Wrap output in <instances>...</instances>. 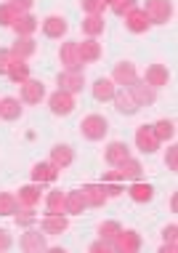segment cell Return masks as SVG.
Wrapping results in <instances>:
<instances>
[{
	"label": "cell",
	"mask_w": 178,
	"mask_h": 253,
	"mask_svg": "<svg viewBox=\"0 0 178 253\" xmlns=\"http://www.w3.org/2000/svg\"><path fill=\"white\" fill-rule=\"evenodd\" d=\"M80 133H83L88 141H101L109 133V123H107L104 115H88V118H83V123H80Z\"/></svg>",
	"instance_id": "6da1fadb"
},
{
	"label": "cell",
	"mask_w": 178,
	"mask_h": 253,
	"mask_svg": "<svg viewBox=\"0 0 178 253\" xmlns=\"http://www.w3.org/2000/svg\"><path fill=\"white\" fill-rule=\"evenodd\" d=\"M143 13L152 24H168L173 19V0H146Z\"/></svg>",
	"instance_id": "7a4b0ae2"
},
{
	"label": "cell",
	"mask_w": 178,
	"mask_h": 253,
	"mask_svg": "<svg viewBox=\"0 0 178 253\" xmlns=\"http://www.w3.org/2000/svg\"><path fill=\"white\" fill-rule=\"evenodd\" d=\"M128 93H131V99L136 101L139 107H152L154 101H157V88H152V85H146L143 80H133L131 85L125 88Z\"/></svg>",
	"instance_id": "3957f363"
},
{
	"label": "cell",
	"mask_w": 178,
	"mask_h": 253,
	"mask_svg": "<svg viewBox=\"0 0 178 253\" xmlns=\"http://www.w3.org/2000/svg\"><path fill=\"white\" fill-rule=\"evenodd\" d=\"M48 107H51V112L53 115H59V118H67V115H72L74 112V93H67V91H59L56 93H51V99H48Z\"/></svg>",
	"instance_id": "277c9868"
},
{
	"label": "cell",
	"mask_w": 178,
	"mask_h": 253,
	"mask_svg": "<svg viewBox=\"0 0 178 253\" xmlns=\"http://www.w3.org/2000/svg\"><path fill=\"white\" fill-rule=\"evenodd\" d=\"M59 59H61V64H64V70H70V72H83V64H85V61L80 59V51H77V43H74V40H70V43L61 45Z\"/></svg>",
	"instance_id": "5b68a950"
},
{
	"label": "cell",
	"mask_w": 178,
	"mask_h": 253,
	"mask_svg": "<svg viewBox=\"0 0 178 253\" xmlns=\"http://www.w3.org/2000/svg\"><path fill=\"white\" fill-rule=\"evenodd\" d=\"M112 245L117 253H136L141 251V235L133 229H120V235L112 240Z\"/></svg>",
	"instance_id": "8992f818"
},
{
	"label": "cell",
	"mask_w": 178,
	"mask_h": 253,
	"mask_svg": "<svg viewBox=\"0 0 178 253\" xmlns=\"http://www.w3.org/2000/svg\"><path fill=\"white\" fill-rule=\"evenodd\" d=\"M125 16V27L128 32H133V35H143V32L152 27V22H149V16L143 13V8H139V5H133L128 13H122Z\"/></svg>",
	"instance_id": "52a82bcc"
},
{
	"label": "cell",
	"mask_w": 178,
	"mask_h": 253,
	"mask_svg": "<svg viewBox=\"0 0 178 253\" xmlns=\"http://www.w3.org/2000/svg\"><path fill=\"white\" fill-rule=\"evenodd\" d=\"M112 80L114 85H131L133 80H139V72H136V64L133 61H117V64H114V70H112Z\"/></svg>",
	"instance_id": "ba28073f"
},
{
	"label": "cell",
	"mask_w": 178,
	"mask_h": 253,
	"mask_svg": "<svg viewBox=\"0 0 178 253\" xmlns=\"http://www.w3.org/2000/svg\"><path fill=\"white\" fill-rule=\"evenodd\" d=\"M136 147H139L143 155H154L157 149H160V141H157L152 126H139L136 128Z\"/></svg>",
	"instance_id": "9c48e42d"
},
{
	"label": "cell",
	"mask_w": 178,
	"mask_h": 253,
	"mask_svg": "<svg viewBox=\"0 0 178 253\" xmlns=\"http://www.w3.org/2000/svg\"><path fill=\"white\" fill-rule=\"evenodd\" d=\"M37 27H40V22L32 16L30 11H27V13H19V16L13 19L11 30L16 32V38H32V35L37 32Z\"/></svg>",
	"instance_id": "30bf717a"
},
{
	"label": "cell",
	"mask_w": 178,
	"mask_h": 253,
	"mask_svg": "<svg viewBox=\"0 0 178 253\" xmlns=\"http://www.w3.org/2000/svg\"><path fill=\"white\" fill-rule=\"evenodd\" d=\"M83 85H85V75L83 72L64 70L59 75V88H61V91H67V93H80V91H83Z\"/></svg>",
	"instance_id": "8fae6325"
},
{
	"label": "cell",
	"mask_w": 178,
	"mask_h": 253,
	"mask_svg": "<svg viewBox=\"0 0 178 253\" xmlns=\"http://www.w3.org/2000/svg\"><path fill=\"white\" fill-rule=\"evenodd\" d=\"M45 99V85L40 83V80H24L22 83V101L27 104H40V101Z\"/></svg>",
	"instance_id": "7c38bea8"
},
{
	"label": "cell",
	"mask_w": 178,
	"mask_h": 253,
	"mask_svg": "<svg viewBox=\"0 0 178 253\" xmlns=\"http://www.w3.org/2000/svg\"><path fill=\"white\" fill-rule=\"evenodd\" d=\"M40 227H43L45 235H61V232H67V227H70V218L64 213H45Z\"/></svg>",
	"instance_id": "4fadbf2b"
},
{
	"label": "cell",
	"mask_w": 178,
	"mask_h": 253,
	"mask_svg": "<svg viewBox=\"0 0 178 253\" xmlns=\"http://www.w3.org/2000/svg\"><path fill=\"white\" fill-rule=\"evenodd\" d=\"M67 30H70V24H67L64 16H48L43 19V35L51 38V40H59L67 35Z\"/></svg>",
	"instance_id": "5bb4252c"
},
{
	"label": "cell",
	"mask_w": 178,
	"mask_h": 253,
	"mask_svg": "<svg viewBox=\"0 0 178 253\" xmlns=\"http://www.w3.org/2000/svg\"><path fill=\"white\" fill-rule=\"evenodd\" d=\"M22 251L27 253H40V251H48V243H45V235H40L37 229H27L22 235Z\"/></svg>",
	"instance_id": "9a60e30c"
},
{
	"label": "cell",
	"mask_w": 178,
	"mask_h": 253,
	"mask_svg": "<svg viewBox=\"0 0 178 253\" xmlns=\"http://www.w3.org/2000/svg\"><path fill=\"white\" fill-rule=\"evenodd\" d=\"M80 192L85 197V205H91V208H104V203L109 200L104 192V184H85Z\"/></svg>",
	"instance_id": "2e32d148"
},
{
	"label": "cell",
	"mask_w": 178,
	"mask_h": 253,
	"mask_svg": "<svg viewBox=\"0 0 178 253\" xmlns=\"http://www.w3.org/2000/svg\"><path fill=\"white\" fill-rule=\"evenodd\" d=\"M128 157H131V147H128L125 141H112V144L104 149V160L114 168H117L122 160H128Z\"/></svg>",
	"instance_id": "e0dca14e"
},
{
	"label": "cell",
	"mask_w": 178,
	"mask_h": 253,
	"mask_svg": "<svg viewBox=\"0 0 178 253\" xmlns=\"http://www.w3.org/2000/svg\"><path fill=\"white\" fill-rule=\"evenodd\" d=\"M5 75H8L13 83H19V85H22L24 80H30V64H27V59H16V56H11L8 67H5Z\"/></svg>",
	"instance_id": "ac0fdd59"
},
{
	"label": "cell",
	"mask_w": 178,
	"mask_h": 253,
	"mask_svg": "<svg viewBox=\"0 0 178 253\" xmlns=\"http://www.w3.org/2000/svg\"><path fill=\"white\" fill-rule=\"evenodd\" d=\"M168 80H170V72H168L165 64H152V67L146 70V75H143V83L152 85V88L168 85Z\"/></svg>",
	"instance_id": "d6986e66"
},
{
	"label": "cell",
	"mask_w": 178,
	"mask_h": 253,
	"mask_svg": "<svg viewBox=\"0 0 178 253\" xmlns=\"http://www.w3.org/2000/svg\"><path fill=\"white\" fill-rule=\"evenodd\" d=\"M56 176H59V168L53 163H35L32 166V181L37 184H51L56 181Z\"/></svg>",
	"instance_id": "ffe728a7"
},
{
	"label": "cell",
	"mask_w": 178,
	"mask_h": 253,
	"mask_svg": "<svg viewBox=\"0 0 178 253\" xmlns=\"http://www.w3.org/2000/svg\"><path fill=\"white\" fill-rule=\"evenodd\" d=\"M40 192H43V184H27V187L19 189V195H16V200L19 205H27V208H35V205L40 203Z\"/></svg>",
	"instance_id": "44dd1931"
},
{
	"label": "cell",
	"mask_w": 178,
	"mask_h": 253,
	"mask_svg": "<svg viewBox=\"0 0 178 253\" xmlns=\"http://www.w3.org/2000/svg\"><path fill=\"white\" fill-rule=\"evenodd\" d=\"M51 163L56 166L59 170H64V168H70L72 163H74V152H72V147H67V144H56L51 149Z\"/></svg>",
	"instance_id": "7402d4cb"
},
{
	"label": "cell",
	"mask_w": 178,
	"mask_h": 253,
	"mask_svg": "<svg viewBox=\"0 0 178 253\" xmlns=\"http://www.w3.org/2000/svg\"><path fill=\"white\" fill-rule=\"evenodd\" d=\"M117 173H120L122 181H136V179H141L143 166L136 160V157H128V160H122L120 166H117Z\"/></svg>",
	"instance_id": "603a6c76"
},
{
	"label": "cell",
	"mask_w": 178,
	"mask_h": 253,
	"mask_svg": "<svg viewBox=\"0 0 178 253\" xmlns=\"http://www.w3.org/2000/svg\"><path fill=\"white\" fill-rule=\"evenodd\" d=\"M19 118H22V104H19V99H13V96L0 99V120L13 123Z\"/></svg>",
	"instance_id": "cb8c5ba5"
},
{
	"label": "cell",
	"mask_w": 178,
	"mask_h": 253,
	"mask_svg": "<svg viewBox=\"0 0 178 253\" xmlns=\"http://www.w3.org/2000/svg\"><path fill=\"white\" fill-rule=\"evenodd\" d=\"M91 91H93V99H96V101H112L114 93H117V88H114V83H112L109 78H99V80L93 83Z\"/></svg>",
	"instance_id": "d4e9b609"
},
{
	"label": "cell",
	"mask_w": 178,
	"mask_h": 253,
	"mask_svg": "<svg viewBox=\"0 0 178 253\" xmlns=\"http://www.w3.org/2000/svg\"><path fill=\"white\" fill-rule=\"evenodd\" d=\"M35 51H37V43L32 38H16V43L8 48V53L16 56V59H30Z\"/></svg>",
	"instance_id": "484cf974"
},
{
	"label": "cell",
	"mask_w": 178,
	"mask_h": 253,
	"mask_svg": "<svg viewBox=\"0 0 178 253\" xmlns=\"http://www.w3.org/2000/svg\"><path fill=\"white\" fill-rule=\"evenodd\" d=\"M77 51H80V59H83L85 64L101 59V43H96V38H88L85 43H77Z\"/></svg>",
	"instance_id": "4316f807"
},
{
	"label": "cell",
	"mask_w": 178,
	"mask_h": 253,
	"mask_svg": "<svg viewBox=\"0 0 178 253\" xmlns=\"http://www.w3.org/2000/svg\"><path fill=\"white\" fill-rule=\"evenodd\" d=\"M128 195H131L133 203H149V200L154 197V187H152V184H143V181L136 179V181L131 184V189H128Z\"/></svg>",
	"instance_id": "83f0119b"
},
{
	"label": "cell",
	"mask_w": 178,
	"mask_h": 253,
	"mask_svg": "<svg viewBox=\"0 0 178 253\" xmlns=\"http://www.w3.org/2000/svg\"><path fill=\"white\" fill-rule=\"evenodd\" d=\"M88 208L85 205V197H83V192H67V197H64V213H70V216H80L83 211Z\"/></svg>",
	"instance_id": "f1b7e54d"
},
{
	"label": "cell",
	"mask_w": 178,
	"mask_h": 253,
	"mask_svg": "<svg viewBox=\"0 0 178 253\" xmlns=\"http://www.w3.org/2000/svg\"><path fill=\"white\" fill-rule=\"evenodd\" d=\"M112 101H114V109H117L120 115H136V112L141 109V107L131 99V93H128V91H117Z\"/></svg>",
	"instance_id": "f546056e"
},
{
	"label": "cell",
	"mask_w": 178,
	"mask_h": 253,
	"mask_svg": "<svg viewBox=\"0 0 178 253\" xmlns=\"http://www.w3.org/2000/svg\"><path fill=\"white\" fill-rule=\"evenodd\" d=\"M152 131L157 136V141H173V136H176V123L173 120H157L154 126H152Z\"/></svg>",
	"instance_id": "4dcf8cb0"
},
{
	"label": "cell",
	"mask_w": 178,
	"mask_h": 253,
	"mask_svg": "<svg viewBox=\"0 0 178 253\" xmlns=\"http://www.w3.org/2000/svg\"><path fill=\"white\" fill-rule=\"evenodd\" d=\"M83 32L88 38H96L104 32V19H101V13H88L83 19Z\"/></svg>",
	"instance_id": "1f68e13d"
},
{
	"label": "cell",
	"mask_w": 178,
	"mask_h": 253,
	"mask_svg": "<svg viewBox=\"0 0 178 253\" xmlns=\"http://www.w3.org/2000/svg\"><path fill=\"white\" fill-rule=\"evenodd\" d=\"M19 211V200L11 192H0V216H13Z\"/></svg>",
	"instance_id": "d6a6232c"
},
{
	"label": "cell",
	"mask_w": 178,
	"mask_h": 253,
	"mask_svg": "<svg viewBox=\"0 0 178 253\" xmlns=\"http://www.w3.org/2000/svg\"><path fill=\"white\" fill-rule=\"evenodd\" d=\"M64 192L61 189H53V192H48V213H64Z\"/></svg>",
	"instance_id": "836d02e7"
},
{
	"label": "cell",
	"mask_w": 178,
	"mask_h": 253,
	"mask_svg": "<svg viewBox=\"0 0 178 253\" xmlns=\"http://www.w3.org/2000/svg\"><path fill=\"white\" fill-rule=\"evenodd\" d=\"M13 216H16V224H19V227H32V224L37 221L35 208H27V205H19V211H16Z\"/></svg>",
	"instance_id": "e575fe53"
},
{
	"label": "cell",
	"mask_w": 178,
	"mask_h": 253,
	"mask_svg": "<svg viewBox=\"0 0 178 253\" xmlns=\"http://www.w3.org/2000/svg\"><path fill=\"white\" fill-rule=\"evenodd\" d=\"M16 16H19V11L13 8L8 0H5V3H0V27H11Z\"/></svg>",
	"instance_id": "d590c367"
},
{
	"label": "cell",
	"mask_w": 178,
	"mask_h": 253,
	"mask_svg": "<svg viewBox=\"0 0 178 253\" xmlns=\"http://www.w3.org/2000/svg\"><path fill=\"white\" fill-rule=\"evenodd\" d=\"M120 229H122V227H120L117 221H104V224L99 227V237H104V240H109V243H112L114 237L120 235Z\"/></svg>",
	"instance_id": "8d00e7d4"
},
{
	"label": "cell",
	"mask_w": 178,
	"mask_h": 253,
	"mask_svg": "<svg viewBox=\"0 0 178 253\" xmlns=\"http://www.w3.org/2000/svg\"><path fill=\"white\" fill-rule=\"evenodd\" d=\"M80 5H83L85 13H104L107 0H80Z\"/></svg>",
	"instance_id": "74e56055"
},
{
	"label": "cell",
	"mask_w": 178,
	"mask_h": 253,
	"mask_svg": "<svg viewBox=\"0 0 178 253\" xmlns=\"http://www.w3.org/2000/svg\"><path fill=\"white\" fill-rule=\"evenodd\" d=\"M133 5H136V0H112V3H109V8L117 13V16H122V13H128Z\"/></svg>",
	"instance_id": "f35d334b"
},
{
	"label": "cell",
	"mask_w": 178,
	"mask_h": 253,
	"mask_svg": "<svg viewBox=\"0 0 178 253\" xmlns=\"http://www.w3.org/2000/svg\"><path fill=\"white\" fill-rule=\"evenodd\" d=\"M101 184H104V192H107V197H120L122 192H125L120 181H101Z\"/></svg>",
	"instance_id": "ab89813d"
},
{
	"label": "cell",
	"mask_w": 178,
	"mask_h": 253,
	"mask_svg": "<svg viewBox=\"0 0 178 253\" xmlns=\"http://www.w3.org/2000/svg\"><path fill=\"white\" fill-rule=\"evenodd\" d=\"M109 251H114V245L109 243V240H104V237H101V240H96V243L91 245V253H109Z\"/></svg>",
	"instance_id": "60d3db41"
},
{
	"label": "cell",
	"mask_w": 178,
	"mask_h": 253,
	"mask_svg": "<svg viewBox=\"0 0 178 253\" xmlns=\"http://www.w3.org/2000/svg\"><path fill=\"white\" fill-rule=\"evenodd\" d=\"M165 163H168V170H178V147H170L168 149Z\"/></svg>",
	"instance_id": "b9f144b4"
},
{
	"label": "cell",
	"mask_w": 178,
	"mask_h": 253,
	"mask_svg": "<svg viewBox=\"0 0 178 253\" xmlns=\"http://www.w3.org/2000/svg\"><path fill=\"white\" fill-rule=\"evenodd\" d=\"M8 3H11L19 13H27V11L32 8V5H35V0H8Z\"/></svg>",
	"instance_id": "7bdbcfd3"
},
{
	"label": "cell",
	"mask_w": 178,
	"mask_h": 253,
	"mask_svg": "<svg viewBox=\"0 0 178 253\" xmlns=\"http://www.w3.org/2000/svg\"><path fill=\"white\" fill-rule=\"evenodd\" d=\"M162 237H165V243H176V237H178V227H176V224L165 227V229H162Z\"/></svg>",
	"instance_id": "ee69618b"
},
{
	"label": "cell",
	"mask_w": 178,
	"mask_h": 253,
	"mask_svg": "<svg viewBox=\"0 0 178 253\" xmlns=\"http://www.w3.org/2000/svg\"><path fill=\"white\" fill-rule=\"evenodd\" d=\"M11 235H8V232H5V229H0V251H8L11 248Z\"/></svg>",
	"instance_id": "f6af8a7d"
},
{
	"label": "cell",
	"mask_w": 178,
	"mask_h": 253,
	"mask_svg": "<svg viewBox=\"0 0 178 253\" xmlns=\"http://www.w3.org/2000/svg\"><path fill=\"white\" fill-rule=\"evenodd\" d=\"M8 61H11V53L5 51V48H0V75H5V67H8Z\"/></svg>",
	"instance_id": "bcb514c9"
},
{
	"label": "cell",
	"mask_w": 178,
	"mask_h": 253,
	"mask_svg": "<svg viewBox=\"0 0 178 253\" xmlns=\"http://www.w3.org/2000/svg\"><path fill=\"white\" fill-rule=\"evenodd\" d=\"M104 181H122V179H120L117 170H107V173H104Z\"/></svg>",
	"instance_id": "7dc6e473"
},
{
	"label": "cell",
	"mask_w": 178,
	"mask_h": 253,
	"mask_svg": "<svg viewBox=\"0 0 178 253\" xmlns=\"http://www.w3.org/2000/svg\"><path fill=\"white\" fill-rule=\"evenodd\" d=\"M170 208H173V211L178 208V195H173V197H170Z\"/></svg>",
	"instance_id": "c3c4849f"
},
{
	"label": "cell",
	"mask_w": 178,
	"mask_h": 253,
	"mask_svg": "<svg viewBox=\"0 0 178 253\" xmlns=\"http://www.w3.org/2000/svg\"><path fill=\"white\" fill-rule=\"evenodd\" d=\"M109 3H112V0H107V5H109Z\"/></svg>",
	"instance_id": "681fc988"
}]
</instances>
